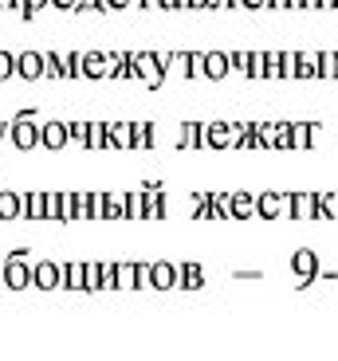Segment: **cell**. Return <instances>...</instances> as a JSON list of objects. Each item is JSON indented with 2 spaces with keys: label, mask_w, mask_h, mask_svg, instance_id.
<instances>
[{
  "label": "cell",
  "mask_w": 338,
  "mask_h": 361,
  "mask_svg": "<svg viewBox=\"0 0 338 361\" xmlns=\"http://www.w3.org/2000/svg\"><path fill=\"white\" fill-rule=\"evenodd\" d=\"M8 137H12V145H16L20 154H32V149L40 145V114L36 110H20V114L12 118Z\"/></svg>",
  "instance_id": "cell-1"
},
{
  "label": "cell",
  "mask_w": 338,
  "mask_h": 361,
  "mask_svg": "<svg viewBox=\"0 0 338 361\" xmlns=\"http://www.w3.org/2000/svg\"><path fill=\"white\" fill-rule=\"evenodd\" d=\"M248 134V122H209L205 126V145L209 149H240Z\"/></svg>",
  "instance_id": "cell-2"
},
{
  "label": "cell",
  "mask_w": 338,
  "mask_h": 361,
  "mask_svg": "<svg viewBox=\"0 0 338 361\" xmlns=\"http://www.w3.org/2000/svg\"><path fill=\"white\" fill-rule=\"evenodd\" d=\"M119 71V51H79L83 79H114Z\"/></svg>",
  "instance_id": "cell-3"
},
{
  "label": "cell",
  "mask_w": 338,
  "mask_h": 361,
  "mask_svg": "<svg viewBox=\"0 0 338 361\" xmlns=\"http://www.w3.org/2000/svg\"><path fill=\"white\" fill-rule=\"evenodd\" d=\"M130 67H134V79H142L150 90H157L165 82V71L154 59V51H130Z\"/></svg>",
  "instance_id": "cell-4"
},
{
  "label": "cell",
  "mask_w": 338,
  "mask_h": 361,
  "mask_svg": "<svg viewBox=\"0 0 338 361\" xmlns=\"http://www.w3.org/2000/svg\"><path fill=\"white\" fill-rule=\"evenodd\" d=\"M291 275H295V287H311V283L319 279V255H315L311 247H295Z\"/></svg>",
  "instance_id": "cell-5"
},
{
  "label": "cell",
  "mask_w": 338,
  "mask_h": 361,
  "mask_svg": "<svg viewBox=\"0 0 338 361\" xmlns=\"http://www.w3.org/2000/svg\"><path fill=\"white\" fill-rule=\"evenodd\" d=\"M256 216L287 220V216H291V192H260V197H256Z\"/></svg>",
  "instance_id": "cell-6"
},
{
  "label": "cell",
  "mask_w": 338,
  "mask_h": 361,
  "mask_svg": "<svg viewBox=\"0 0 338 361\" xmlns=\"http://www.w3.org/2000/svg\"><path fill=\"white\" fill-rule=\"evenodd\" d=\"M4 287H12V290L32 287V267H28V252H12L8 259H4Z\"/></svg>",
  "instance_id": "cell-7"
},
{
  "label": "cell",
  "mask_w": 338,
  "mask_h": 361,
  "mask_svg": "<svg viewBox=\"0 0 338 361\" xmlns=\"http://www.w3.org/2000/svg\"><path fill=\"white\" fill-rule=\"evenodd\" d=\"M40 145H44V149H52V154H59V149H64L67 145V126L64 122H40Z\"/></svg>",
  "instance_id": "cell-8"
},
{
  "label": "cell",
  "mask_w": 338,
  "mask_h": 361,
  "mask_svg": "<svg viewBox=\"0 0 338 361\" xmlns=\"http://www.w3.org/2000/svg\"><path fill=\"white\" fill-rule=\"evenodd\" d=\"M16 75H20V79H28V82L44 79V55H40V51H20L16 55Z\"/></svg>",
  "instance_id": "cell-9"
},
{
  "label": "cell",
  "mask_w": 338,
  "mask_h": 361,
  "mask_svg": "<svg viewBox=\"0 0 338 361\" xmlns=\"http://www.w3.org/2000/svg\"><path fill=\"white\" fill-rule=\"evenodd\" d=\"M32 287H40V290L59 287V263H52V259L36 263V267H32Z\"/></svg>",
  "instance_id": "cell-10"
},
{
  "label": "cell",
  "mask_w": 338,
  "mask_h": 361,
  "mask_svg": "<svg viewBox=\"0 0 338 361\" xmlns=\"http://www.w3.org/2000/svg\"><path fill=\"white\" fill-rule=\"evenodd\" d=\"M0 220H24V192L0 189Z\"/></svg>",
  "instance_id": "cell-11"
},
{
  "label": "cell",
  "mask_w": 338,
  "mask_h": 361,
  "mask_svg": "<svg viewBox=\"0 0 338 361\" xmlns=\"http://www.w3.org/2000/svg\"><path fill=\"white\" fill-rule=\"evenodd\" d=\"M201 145H205L201 122H181V126H177V149H201Z\"/></svg>",
  "instance_id": "cell-12"
},
{
  "label": "cell",
  "mask_w": 338,
  "mask_h": 361,
  "mask_svg": "<svg viewBox=\"0 0 338 361\" xmlns=\"http://www.w3.org/2000/svg\"><path fill=\"white\" fill-rule=\"evenodd\" d=\"M150 287L157 290L177 287V263H150Z\"/></svg>",
  "instance_id": "cell-13"
},
{
  "label": "cell",
  "mask_w": 338,
  "mask_h": 361,
  "mask_svg": "<svg viewBox=\"0 0 338 361\" xmlns=\"http://www.w3.org/2000/svg\"><path fill=\"white\" fill-rule=\"evenodd\" d=\"M107 145H114V149H134V130H130V122H107Z\"/></svg>",
  "instance_id": "cell-14"
},
{
  "label": "cell",
  "mask_w": 338,
  "mask_h": 361,
  "mask_svg": "<svg viewBox=\"0 0 338 361\" xmlns=\"http://www.w3.org/2000/svg\"><path fill=\"white\" fill-rule=\"evenodd\" d=\"M229 71H232V67H229V51H205V79L220 82Z\"/></svg>",
  "instance_id": "cell-15"
},
{
  "label": "cell",
  "mask_w": 338,
  "mask_h": 361,
  "mask_svg": "<svg viewBox=\"0 0 338 361\" xmlns=\"http://www.w3.org/2000/svg\"><path fill=\"white\" fill-rule=\"evenodd\" d=\"M232 220H256V197L252 192H229Z\"/></svg>",
  "instance_id": "cell-16"
},
{
  "label": "cell",
  "mask_w": 338,
  "mask_h": 361,
  "mask_svg": "<svg viewBox=\"0 0 338 361\" xmlns=\"http://www.w3.org/2000/svg\"><path fill=\"white\" fill-rule=\"evenodd\" d=\"M122 220H146V200H142V189L122 192Z\"/></svg>",
  "instance_id": "cell-17"
},
{
  "label": "cell",
  "mask_w": 338,
  "mask_h": 361,
  "mask_svg": "<svg viewBox=\"0 0 338 361\" xmlns=\"http://www.w3.org/2000/svg\"><path fill=\"white\" fill-rule=\"evenodd\" d=\"M315 220H338V192H315Z\"/></svg>",
  "instance_id": "cell-18"
},
{
  "label": "cell",
  "mask_w": 338,
  "mask_h": 361,
  "mask_svg": "<svg viewBox=\"0 0 338 361\" xmlns=\"http://www.w3.org/2000/svg\"><path fill=\"white\" fill-rule=\"evenodd\" d=\"M177 287H185V290L205 287V271L197 267V263H181V267H177Z\"/></svg>",
  "instance_id": "cell-19"
},
{
  "label": "cell",
  "mask_w": 338,
  "mask_h": 361,
  "mask_svg": "<svg viewBox=\"0 0 338 361\" xmlns=\"http://www.w3.org/2000/svg\"><path fill=\"white\" fill-rule=\"evenodd\" d=\"M291 216L315 220V192H291Z\"/></svg>",
  "instance_id": "cell-20"
},
{
  "label": "cell",
  "mask_w": 338,
  "mask_h": 361,
  "mask_svg": "<svg viewBox=\"0 0 338 361\" xmlns=\"http://www.w3.org/2000/svg\"><path fill=\"white\" fill-rule=\"evenodd\" d=\"M59 287L83 290V263H59Z\"/></svg>",
  "instance_id": "cell-21"
},
{
  "label": "cell",
  "mask_w": 338,
  "mask_h": 361,
  "mask_svg": "<svg viewBox=\"0 0 338 361\" xmlns=\"http://www.w3.org/2000/svg\"><path fill=\"white\" fill-rule=\"evenodd\" d=\"M24 220H44V189L24 192Z\"/></svg>",
  "instance_id": "cell-22"
},
{
  "label": "cell",
  "mask_w": 338,
  "mask_h": 361,
  "mask_svg": "<svg viewBox=\"0 0 338 361\" xmlns=\"http://www.w3.org/2000/svg\"><path fill=\"white\" fill-rule=\"evenodd\" d=\"M295 79H319V51H299V71Z\"/></svg>",
  "instance_id": "cell-23"
},
{
  "label": "cell",
  "mask_w": 338,
  "mask_h": 361,
  "mask_svg": "<svg viewBox=\"0 0 338 361\" xmlns=\"http://www.w3.org/2000/svg\"><path fill=\"white\" fill-rule=\"evenodd\" d=\"M114 287H119V290H134L138 287L134 263H114Z\"/></svg>",
  "instance_id": "cell-24"
},
{
  "label": "cell",
  "mask_w": 338,
  "mask_h": 361,
  "mask_svg": "<svg viewBox=\"0 0 338 361\" xmlns=\"http://www.w3.org/2000/svg\"><path fill=\"white\" fill-rule=\"evenodd\" d=\"M185 79H205V51H185Z\"/></svg>",
  "instance_id": "cell-25"
},
{
  "label": "cell",
  "mask_w": 338,
  "mask_h": 361,
  "mask_svg": "<svg viewBox=\"0 0 338 361\" xmlns=\"http://www.w3.org/2000/svg\"><path fill=\"white\" fill-rule=\"evenodd\" d=\"M291 149H311V122H291Z\"/></svg>",
  "instance_id": "cell-26"
},
{
  "label": "cell",
  "mask_w": 338,
  "mask_h": 361,
  "mask_svg": "<svg viewBox=\"0 0 338 361\" xmlns=\"http://www.w3.org/2000/svg\"><path fill=\"white\" fill-rule=\"evenodd\" d=\"M87 149H107V122H87Z\"/></svg>",
  "instance_id": "cell-27"
},
{
  "label": "cell",
  "mask_w": 338,
  "mask_h": 361,
  "mask_svg": "<svg viewBox=\"0 0 338 361\" xmlns=\"http://www.w3.org/2000/svg\"><path fill=\"white\" fill-rule=\"evenodd\" d=\"M83 290H107L102 287V267L99 263H83Z\"/></svg>",
  "instance_id": "cell-28"
},
{
  "label": "cell",
  "mask_w": 338,
  "mask_h": 361,
  "mask_svg": "<svg viewBox=\"0 0 338 361\" xmlns=\"http://www.w3.org/2000/svg\"><path fill=\"white\" fill-rule=\"evenodd\" d=\"M59 55V71H64V79H83L79 75V51H55Z\"/></svg>",
  "instance_id": "cell-29"
},
{
  "label": "cell",
  "mask_w": 338,
  "mask_h": 361,
  "mask_svg": "<svg viewBox=\"0 0 338 361\" xmlns=\"http://www.w3.org/2000/svg\"><path fill=\"white\" fill-rule=\"evenodd\" d=\"M319 79H338V51H319Z\"/></svg>",
  "instance_id": "cell-30"
},
{
  "label": "cell",
  "mask_w": 338,
  "mask_h": 361,
  "mask_svg": "<svg viewBox=\"0 0 338 361\" xmlns=\"http://www.w3.org/2000/svg\"><path fill=\"white\" fill-rule=\"evenodd\" d=\"M12 75H16V55H12V51H0V87H8Z\"/></svg>",
  "instance_id": "cell-31"
},
{
  "label": "cell",
  "mask_w": 338,
  "mask_h": 361,
  "mask_svg": "<svg viewBox=\"0 0 338 361\" xmlns=\"http://www.w3.org/2000/svg\"><path fill=\"white\" fill-rule=\"evenodd\" d=\"M264 79H284V67H279V51H264Z\"/></svg>",
  "instance_id": "cell-32"
},
{
  "label": "cell",
  "mask_w": 338,
  "mask_h": 361,
  "mask_svg": "<svg viewBox=\"0 0 338 361\" xmlns=\"http://www.w3.org/2000/svg\"><path fill=\"white\" fill-rule=\"evenodd\" d=\"M75 220V192H59V224Z\"/></svg>",
  "instance_id": "cell-33"
},
{
  "label": "cell",
  "mask_w": 338,
  "mask_h": 361,
  "mask_svg": "<svg viewBox=\"0 0 338 361\" xmlns=\"http://www.w3.org/2000/svg\"><path fill=\"white\" fill-rule=\"evenodd\" d=\"M67 126V145H87V122H64Z\"/></svg>",
  "instance_id": "cell-34"
},
{
  "label": "cell",
  "mask_w": 338,
  "mask_h": 361,
  "mask_svg": "<svg viewBox=\"0 0 338 361\" xmlns=\"http://www.w3.org/2000/svg\"><path fill=\"white\" fill-rule=\"evenodd\" d=\"M279 67H284V79H295V71H299V51H279Z\"/></svg>",
  "instance_id": "cell-35"
},
{
  "label": "cell",
  "mask_w": 338,
  "mask_h": 361,
  "mask_svg": "<svg viewBox=\"0 0 338 361\" xmlns=\"http://www.w3.org/2000/svg\"><path fill=\"white\" fill-rule=\"evenodd\" d=\"M44 55V79H64V71H59V55L55 51H40Z\"/></svg>",
  "instance_id": "cell-36"
},
{
  "label": "cell",
  "mask_w": 338,
  "mask_h": 361,
  "mask_svg": "<svg viewBox=\"0 0 338 361\" xmlns=\"http://www.w3.org/2000/svg\"><path fill=\"white\" fill-rule=\"evenodd\" d=\"M44 220H59V192H44Z\"/></svg>",
  "instance_id": "cell-37"
},
{
  "label": "cell",
  "mask_w": 338,
  "mask_h": 361,
  "mask_svg": "<svg viewBox=\"0 0 338 361\" xmlns=\"http://www.w3.org/2000/svg\"><path fill=\"white\" fill-rule=\"evenodd\" d=\"M248 79H264V51H252V59H248Z\"/></svg>",
  "instance_id": "cell-38"
},
{
  "label": "cell",
  "mask_w": 338,
  "mask_h": 361,
  "mask_svg": "<svg viewBox=\"0 0 338 361\" xmlns=\"http://www.w3.org/2000/svg\"><path fill=\"white\" fill-rule=\"evenodd\" d=\"M107 216L110 220H122V192H110V197H107Z\"/></svg>",
  "instance_id": "cell-39"
},
{
  "label": "cell",
  "mask_w": 338,
  "mask_h": 361,
  "mask_svg": "<svg viewBox=\"0 0 338 361\" xmlns=\"http://www.w3.org/2000/svg\"><path fill=\"white\" fill-rule=\"evenodd\" d=\"M47 8V0H24V20H36Z\"/></svg>",
  "instance_id": "cell-40"
},
{
  "label": "cell",
  "mask_w": 338,
  "mask_h": 361,
  "mask_svg": "<svg viewBox=\"0 0 338 361\" xmlns=\"http://www.w3.org/2000/svg\"><path fill=\"white\" fill-rule=\"evenodd\" d=\"M79 8H83V12H110L107 0H79Z\"/></svg>",
  "instance_id": "cell-41"
},
{
  "label": "cell",
  "mask_w": 338,
  "mask_h": 361,
  "mask_svg": "<svg viewBox=\"0 0 338 361\" xmlns=\"http://www.w3.org/2000/svg\"><path fill=\"white\" fill-rule=\"evenodd\" d=\"M236 8H252V12H260V8H272V0H236Z\"/></svg>",
  "instance_id": "cell-42"
},
{
  "label": "cell",
  "mask_w": 338,
  "mask_h": 361,
  "mask_svg": "<svg viewBox=\"0 0 338 361\" xmlns=\"http://www.w3.org/2000/svg\"><path fill=\"white\" fill-rule=\"evenodd\" d=\"M134 4H138V8H142V0H107V8H110V12H122V8H134Z\"/></svg>",
  "instance_id": "cell-43"
},
{
  "label": "cell",
  "mask_w": 338,
  "mask_h": 361,
  "mask_svg": "<svg viewBox=\"0 0 338 361\" xmlns=\"http://www.w3.org/2000/svg\"><path fill=\"white\" fill-rule=\"evenodd\" d=\"M52 8H59V12H79V0H47Z\"/></svg>",
  "instance_id": "cell-44"
},
{
  "label": "cell",
  "mask_w": 338,
  "mask_h": 361,
  "mask_svg": "<svg viewBox=\"0 0 338 361\" xmlns=\"http://www.w3.org/2000/svg\"><path fill=\"white\" fill-rule=\"evenodd\" d=\"M185 8H197V12H205V8H212V0H185Z\"/></svg>",
  "instance_id": "cell-45"
},
{
  "label": "cell",
  "mask_w": 338,
  "mask_h": 361,
  "mask_svg": "<svg viewBox=\"0 0 338 361\" xmlns=\"http://www.w3.org/2000/svg\"><path fill=\"white\" fill-rule=\"evenodd\" d=\"M212 8H236V0H212Z\"/></svg>",
  "instance_id": "cell-46"
},
{
  "label": "cell",
  "mask_w": 338,
  "mask_h": 361,
  "mask_svg": "<svg viewBox=\"0 0 338 361\" xmlns=\"http://www.w3.org/2000/svg\"><path fill=\"white\" fill-rule=\"evenodd\" d=\"M157 4H162V0H142V8H157Z\"/></svg>",
  "instance_id": "cell-47"
},
{
  "label": "cell",
  "mask_w": 338,
  "mask_h": 361,
  "mask_svg": "<svg viewBox=\"0 0 338 361\" xmlns=\"http://www.w3.org/2000/svg\"><path fill=\"white\" fill-rule=\"evenodd\" d=\"M319 8H327V12H330V8H334V0H319Z\"/></svg>",
  "instance_id": "cell-48"
},
{
  "label": "cell",
  "mask_w": 338,
  "mask_h": 361,
  "mask_svg": "<svg viewBox=\"0 0 338 361\" xmlns=\"http://www.w3.org/2000/svg\"><path fill=\"white\" fill-rule=\"evenodd\" d=\"M303 8H319V0H303Z\"/></svg>",
  "instance_id": "cell-49"
},
{
  "label": "cell",
  "mask_w": 338,
  "mask_h": 361,
  "mask_svg": "<svg viewBox=\"0 0 338 361\" xmlns=\"http://www.w3.org/2000/svg\"><path fill=\"white\" fill-rule=\"evenodd\" d=\"M287 8H303V0H287Z\"/></svg>",
  "instance_id": "cell-50"
},
{
  "label": "cell",
  "mask_w": 338,
  "mask_h": 361,
  "mask_svg": "<svg viewBox=\"0 0 338 361\" xmlns=\"http://www.w3.org/2000/svg\"><path fill=\"white\" fill-rule=\"evenodd\" d=\"M272 8H287V0H272Z\"/></svg>",
  "instance_id": "cell-51"
},
{
  "label": "cell",
  "mask_w": 338,
  "mask_h": 361,
  "mask_svg": "<svg viewBox=\"0 0 338 361\" xmlns=\"http://www.w3.org/2000/svg\"><path fill=\"white\" fill-rule=\"evenodd\" d=\"M12 8V0H0V12H8Z\"/></svg>",
  "instance_id": "cell-52"
},
{
  "label": "cell",
  "mask_w": 338,
  "mask_h": 361,
  "mask_svg": "<svg viewBox=\"0 0 338 361\" xmlns=\"http://www.w3.org/2000/svg\"><path fill=\"white\" fill-rule=\"evenodd\" d=\"M334 8H338V0H334Z\"/></svg>",
  "instance_id": "cell-53"
}]
</instances>
